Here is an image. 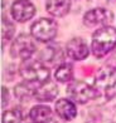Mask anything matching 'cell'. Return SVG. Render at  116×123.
I'll return each mask as SVG.
<instances>
[{
  "mask_svg": "<svg viewBox=\"0 0 116 123\" xmlns=\"http://www.w3.org/2000/svg\"><path fill=\"white\" fill-rule=\"evenodd\" d=\"M116 47V29L112 26H103L95 31L92 37L91 50L96 58H102Z\"/></svg>",
  "mask_w": 116,
  "mask_h": 123,
  "instance_id": "6da1fadb",
  "label": "cell"
},
{
  "mask_svg": "<svg viewBox=\"0 0 116 123\" xmlns=\"http://www.w3.org/2000/svg\"><path fill=\"white\" fill-rule=\"evenodd\" d=\"M20 74L25 82L32 83L39 87L49 82V70L38 60H24V64L20 68Z\"/></svg>",
  "mask_w": 116,
  "mask_h": 123,
  "instance_id": "7a4b0ae2",
  "label": "cell"
},
{
  "mask_svg": "<svg viewBox=\"0 0 116 123\" xmlns=\"http://www.w3.org/2000/svg\"><path fill=\"white\" fill-rule=\"evenodd\" d=\"M95 88L98 92H102L107 99L116 97V65H107L98 70Z\"/></svg>",
  "mask_w": 116,
  "mask_h": 123,
  "instance_id": "3957f363",
  "label": "cell"
},
{
  "mask_svg": "<svg viewBox=\"0 0 116 123\" xmlns=\"http://www.w3.org/2000/svg\"><path fill=\"white\" fill-rule=\"evenodd\" d=\"M67 94L71 100L78 103V104H85L88 100H92L100 96V92L95 87H92L82 80H75L71 82V84L67 87Z\"/></svg>",
  "mask_w": 116,
  "mask_h": 123,
  "instance_id": "277c9868",
  "label": "cell"
},
{
  "mask_svg": "<svg viewBox=\"0 0 116 123\" xmlns=\"http://www.w3.org/2000/svg\"><path fill=\"white\" fill-rule=\"evenodd\" d=\"M57 23L47 18H42L32 25V35L34 37V39L43 43L53 40V38L57 35Z\"/></svg>",
  "mask_w": 116,
  "mask_h": 123,
  "instance_id": "5b68a950",
  "label": "cell"
},
{
  "mask_svg": "<svg viewBox=\"0 0 116 123\" xmlns=\"http://www.w3.org/2000/svg\"><path fill=\"white\" fill-rule=\"evenodd\" d=\"M35 43L33 42V39L27 34H21L13 42L10 53H12V57L15 59L28 60L35 52Z\"/></svg>",
  "mask_w": 116,
  "mask_h": 123,
  "instance_id": "8992f818",
  "label": "cell"
},
{
  "mask_svg": "<svg viewBox=\"0 0 116 123\" xmlns=\"http://www.w3.org/2000/svg\"><path fill=\"white\" fill-rule=\"evenodd\" d=\"M112 19H114V14L110 10L103 8H96L85 14L83 23L87 26H97V25H105L111 23Z\"/></svg>",
  "mask_w": 116,
  "mask_h": 123,
  "instance_id": "52a82bcc",
  "label": "cell"
},
{
  "mask_svg": "<svg viewBox=\"0 0 116 123\" xmlns=\"http://www.w3.org/2000/svg\"><path fill=\"white\" fill-rule=\"evenodd\" d=\"M34 14H35V8L29 0H16L12 6L13 18L20 21V23L32 19Z\"/></svg>",
  "mask_w": 116,
  "mask_h": 123,
  "instance_id": "ba28073f",
  "label": "cell"
},
{
  "mask_svg": "<svg viewBox=\"0 0 116 123\" xmlns=\"http://www.w3.org/2000/svg\"><path fill=\"white\" fill-rule=\"evenodd\" d=\"M66 52L67 55L73 59V60H82L88 57V45L86 44V42L81 38H73L67 43V47H66Z\"/></svg>",
  "mask_w": 116,
  "mask_h": 123,
  "instance_id": "9c48e42d",
  "label": "cell"
},
{
  "mask_svg": "<svg viewBox=\"0 0 116 123\" xmlns=\"http://www.w3.org/2000/svg\"><path fill=\"white\" fill-rule=\"evenodd\" d=\"M56 113L59 118L64 121H72L77 116V108L75 103L69 99H59L56 103Z\"/></svg>",
  "mask_w": 116,
  "mask_h": 123,
  "instance_id": "30bf717a",
  "label": "cell"
},
{
  "mask_svg": "<svg viewBox=\"0 0 116 123\" xmlns=\"http://www.w3.org/2000/svg\"><path fill=\"white\" fill-rule=\"evenodd\" d=\"M58 94V87L53 82H47L35 89L34 98L39 102H51Z\"/></svg>",
  "mask_w": 116,
  "mask_h": 123,
  "instance_id": "8fae6325",
  "label": "cell"
},
{
  "mask_svg": "<svg viewBox=\"0 0 116 123\" xmlns=\"http://www.w3.org/2000/svg\"><path fill=\"white\" fill-rule=\"evenodd\" d=\"M46 8L53 16H64L71 9V0H47Z\"/></svg>",
  "mask_w": 116,
  "mask_h": 123,
  "instance_id": "7c38bea8",
  "label": "cell"
},
{
  "mask_svg": "<svg viewBox=\"0 0 116 123\" xmlns=\"http://www.w3.org/2000/svg\"><path fill=\"white\" fill-rule=\"evenodd\" d=\"M29 117L33 123H49L52 119V109L47 105H35L29 112Z\"/></svg>",
  "mask_w": 116,
  "mask_h": 123,
  "instance_id": "4fadbf2b",
  "label": "cell"
},
{
  "mask_svg": "<svg viewBox=\"0 0 116 123\" xmlns=\"http://www.w3.org/2000/svg\"><path fill=\"white\" fill-rule=\"evenodd\" d=\"M38 87L32 84V83H20V84H18L15 87V96L18 97L19 99H29L32 97H34L35 94V89Z\"/></svg>",
  "mask_w": 116,
  "mask_h": 123,
  "instance_id": "5bb4252c",
  "label": "cell"
},
{
  "mask_svg": "<svg viewBox=\"0 0 116 123\" xmlns=\"http://www.w3.org/2000/svg\"><path fill=\"white\" fill-rule=\"evenodd\" d=\"M56 79L61 83H66V82H71L73 78V69L69 64H61L58 68L56 69L54 73Z\"/></svg>",
  "mask_w": 116,
  "mask_h": 123,
  "instance_id": "9a60e30c",
  "label": "cell"
},
{
  "mask_svg": "<svg viewBox=\"0 0 116 123\" xmlns=\"http://www.w3.org/2000/svg\"><path fill=\"white\" fill-rule=\"evenodd\" d=\"M3 123H23L21 112L16 108L7 111L3 114Z\"/></svg>",
  "mask_w": 116,
  "mask_h": 123,
  "instance_id": "2e32d148",
  "label": "cell"
},
{
  "mask_svg": "<svg viewBox=\"0 0 116 123\" xmlns=\"http://www.w3.org/2000/svg\"><path fill=\"white\" fill-rule=\"evenodd\" d=\"M14 34V25L10 23V20L7 18H3L1 21V38H3V43L9 40Z\"/></svg>",
  "mask_w": 116,
  "mask_h": 123,
  "instance_id": "e0dca14e",
  "label": "cell"
},
{
  "mask_svg": "<svg viewBox=\"0 0 116 123\" xmlns=\"http://www.w3.org/2000/svg\"><path fill=\"white\" fill-rule=\"evenodd\" d=\"M61 57V49L59 47L56 48V47H49L47 49H44V53H43V59L46 62H51V63H53L54 60H56V57Z\"/></svg>",
  "mask_w": 116,
  "mask_h": 123,
  "instance_id": "ac0fdd59",
  "label": "cell"
},
{
  "mask_svg": "<svg viewBox=\"0 0 116 123\" xmlns=\"http://www.w3.org/2000/svg\"><path fill=\"white\" fill-rule=\"evenodd\" d=\"M1 93H3V108L7 105V102H8V99H9V93H8V91H7V88L5 87H3V91H1Z\"/></svg>",
  "mask_w": 116,
  "mask_h": 123,
  "instance_id": "d6986e66",
  "label": "cell"
}]
</instances>
